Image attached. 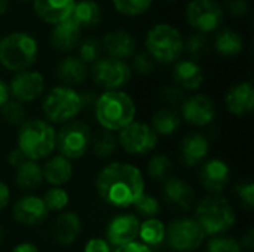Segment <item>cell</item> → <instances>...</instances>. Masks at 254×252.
Masks as SVG:
<instances>
[{
    "instance_id": "cell-1",
    "label": "cell",
    "mask_w": 254,
    "mask_h": 252,
    "mask_svg": "<svg viewBox=\"0 0 254 252\" xmlns=\"http://www.w3.org/2000/svg\"><path fill=\"white\" fill-rule=\"evenodd\" d=\"M95 189L106 203L116 208H128L144 193V178L137 166L113 162L98 172Z\"/></svg>"
},
{
    "instance_id": "cell-2",
    "label": "cell",
    "mask_w": 254,
    "mask_h": 252,
    "mask_svg": "<svg viewBox=\"0 0 254 252\" xmlns=\"http://www.w3.org/2000/svg\"><path fill=\"white\" fill-rule=\"evenodd\" d=\"M94 114L103 129L119 132L128 123L135 120L137 107L127 92L119 89L104 91L95 100Z\"/></svg>"
},
{
    "instance_id": "cell-3",
    "label": "cell",
    "mask_w": 254,
    "mask_h": 252,
    "mask_svg": "<svg viewBox=\"0 0 254 252\" xmlns=\"http://www.w3.org/2000/svg\"><path fill=\"white\" fill-rule=\"evenodd\" d=\"M18 149L27 159L40 160L52 154L57 146V131L52 123L42 119H28L19 125Z\"/></svg>"
},
{
    "instance_id": "cell-4",
    "label": "cell",
    "mask_w": 254,
    "mask_h": 252,
    "mask_svg": "<svg viewBox=\"0 0 254 252\" xmlns=\"http://www.w3.org/2000/svg\"><path fill=\"white\" fill-rule=\"evenodd\" d=\"M37 40L25 31H13L0 39V65L7 71L28 70L37 59Z\"/></svg>"
},
{
    "instance_id": "cell-5",
    "label": "cell",
    "mask_w": 254,
    "mask_h": 252,
    "mask_svg": "<svg viewBox=\"0 0 254 252\" xmlns=\"http://www.w3.org/2000/svg\"><path fill=\"white\" fill-rule=\"evenodd\" d=\"M144 45L147 53L161 64H173L183 53L182 33L167 22L155 24L147 31Z\"/></svg>"
},
{
    "instance_id": "cell-6",
    "label": "cell",
    "mask_w": 254,
    "mask_h": 252,
    "mask_svg": "<svg viewBox=\"0 0 254 252\" xmlns=\"http://www.w3.org/2000/svg\"><path fill=\"white\" fill-rule=\"evenodd\" d=\"M196 221L205 232V235H220L228 232L237 220L235 211L232 209L231 203L219 196L210 195L201 199L195 209Z\"/></svg>"
},
{
    "instance_id": "cell-7",
    "label": "cell",
    "mask_w": 254,
    "mask_h": 252,
    "mask_svg": "<svg viewBox=\"0 0 254 252\" xmlns=\"http://www.w3.org/2000/svg\"><path fill=\"white\" fill-rule=\"evenodd\" d=\"M42 110L49 123L70 122L83 110L82 95L73 86H55L45 97Z\"/></svg>"
},
{
    "instance_id": "cell-8",
    "label": "cell",
    "mask_w": 254,
    "mask_h": 252,
    "mask_svg": "<svg viewBox=\"0 0 254 252\" xmlns=\"http://www.w3.org/2000/svg\"><path fill=\"white\" fill-rule=\"evenodd\" d=\"M91 143V131L85 122L70 120L65 122L64 126L57 132V146L60 154L76 160L86 154Z\"/></svg>"
},
{
    "instance_id": "cell-9",
    "label": "cell",
    "mask_w": 254,
    "mask_h": 252,
    "mask_svg": "<svg viewBox=\"0 0 254 252\" xmlns=\"http://www.w3.org/2000/svg\"><path fill=\"white\" fill-rule=\"evenodd\" d=\"M132 76L131 67L124 61L112 56L100 58L92 64L91 77L95 85L104 91H113L124 88Z\"/></svg>"
},
{
    "instance_id": "cell-10",
    "label": "cell",
    "mask_w": 254,
    "mask_h": 252,
    "mask_svg": "<svg viewBox=\"0 0 254 252\" xmlns=\"http://www.w3.org/2000/svg\"><path fill=\"white\" fill-rule=\"evenodd\" d=\"M165 239L174 251L190 252L202 245L205 232L195 218H177L165 229Z\"/></svg>"
},
{
    "instance_id": "cell-11",
    "label": "cell",
    "mask_w": 254,
    "mask_h": 252,
    "mask_svg": "<svg viewBox=\"0 0 254 252\" xmlns=\"http://www.w3.org/2000/svg\"><path fill=\"white\" fill-rule=\"evenodd\" d=\"M118 144L128 153L135 156H144L150 153L158 144V135L150 125L144 122L132 120L119 131Z\"/></svg>"
},
{
    "instance_id": "cell-12",
    "label": "cell",
    "mask_w": 254,
    "mask_h": 252,
    "mask_svg": "<svg viewBox=\"0 0 254 252\" xmlns=\"http://www.w3.org/2000/svg\"><path fill=\"white\" fill-rule=\"evenodd\" d=\"M223 15V7L217 0H190L186 7L189 25L204 34L219 30Z\"/></svg>"
},
{
    "instance_id": "cell-13",
    "label": "cell",
    "mask_w": 254,
    "mask_h": 252,
    "mask_svg": "<svg viewBox=\"0 0 254 252\" xmlns=\"http://www.w3.org/2000/svg\"><path fill=\"white\" fill-rule=\"evenodd\" d=\"M7 86L13 100L21 102H33L45 91V77L42 73L28 68L18 71Z\"/></svg>"
},
{
    "instance_id": "cell-14",
    "label": "cell",
    "mask_w": 254,
    "mask_h": 252,
    "mask_svg": "<svg viewBox=\"0 0 254 252\" xmlns=\"http://www.w3.org/2000/svg\"><path fill=\"white\" fill-rule=\"evenodd\" d=\"M180 108H182V116L185 122L198 128L213 123L217 114L214 101L208 95H204V94H195V95L186 97Z\"/></svg>"
},
{
    "instance_id": "cell-15",
    "label": "cell",
    "mask_w": 254,
    "mask_h": 252,
    "mask_svg": "<svg viewBox=\"0 0 254 252\" xmlns=\"http://www.w3.org/2000/svg\"><path fill=\"white\" fill-rule=\"evenodd\" d=\"M199 181L207 192L211 195H219L231 181V168L222 159H210L199 171Z\"/></svg>"
},
{
    "instance_id": "cell-16",
    "label": "cell",
    "mask_w": 254,
    "mask_h": 252,
    "mask_svg": "<svg viewBox=\"0 0 254 252\" xmlns=\"http://www.w3.org/2000/svg\"><path fill=\"white\" fill-rule=\"evenodd\" d=\"M13 218L22 226H37L48 218V208L39 196H24L13 205Z\"/></svg>"
},
{
    "instance_id": "cell-17",
    "label": "cell",
    "mask_w": 254,
    "mask_h": 252,
    "mask_svg": "<svg viewBox=\"0 0 254 252\" xmlns=\"http://www.w3.org/2000/svg\"><path fill=\"white\" fill-rule=\"evenodd\" d=\"M138 227L140 221L134 214L116 215L107 226V242L115 247L132 242L138 236Z\"/></svg>"
},
{
    "instance_id": "cell-18",
    "label": "cell",
    "mask_w": 254,
    "mask_h": 252,
    "mask_svg": "<svg viewBox=\"0 0 254 252\" xmlns=\"http://www.w3.org/2000/svg\"><path fill=\"white\" fill-rule=\"evenodd\" d=\"M225 104L234 116H247L254 110V86L252 82L234 85L225 95Z\"/></svg>"
},
{
    "instance_id": "cell-19",
    "label": "cell",
    "mask_w": 254,
    "mask_h": 252,
    "mask_svg": "<svg viewBox=\"0 0 254 252\" xmlns=\"http://www.w3.org/2000/svg\"><path fill=\"white\" fill-rule=\"evenodd\" d=\"M80 37L82 28L71 18H67L54 24L49 34V42L60 52H71L80 43Z\"/></svg>"
},
{
    "instance_id": "cell-20",
    "label": "cell",
    "mask_w": 254,
    "mask_h": 252,
    "mask_svg": "<svg viewBox=\"0 0 254 252\" xmlns=\"http://www.w3.org/2000/svg\"><path fill=\"white\" fill-rule=\"evenodd\" d=\"M101 46L109 56L118 59H127L135 53L137 42L131 33L125 30H113L103 37Z\"/></svg>"
},
{
    "instance_id": "cell-21",
    "label": "cell",
    "mask_w": 254,
    "mask_h": 252,
    "mask_svg": "<svg viewBox=\"0 0 254 252\" xmlns=\"http://www.w3.org/2000/svg\"><path fill=\"white\" fill-rule=\"evenodd\" d=\"M210 153L208 138L199 132H192L186 135L180 146V157L182 162L188 168H193L204 162Z\"/></svg>"
},
{
    "instance_id": "cell-22",
    "label": "cell",
    "mask_w": 254,
    "mask_h": 252,
    "mask_svg": "<svg viewBox=\"0 0 254 252\" xmlns=\"http://www.w3.org/2000/svg\"><path fill=\"white\" fill-rule=\"evenodd\" d=\"M164 198L165 201L183 211H188L192 208L193 202H195V192L192 189V186L177 177H170L165 180L164 184Z\"/></svg>"
},
{
    "instance_id": "cell-23",
    "label": "cell",
    "mask_w": 254,
    "mask_h": 252,
    "mask_svg": "<svg viewBox=\"0 0 254 252\" xmlns=\"http://www.w3.org/2000/svg\"><path fill=\"white\" fill-rule=\"evenodd\" d=\"M76 0H33L36 15L46 24H57L70 18Z\"/></svg>"
},
{
    "instance_id": "cell-24",
    "label": "cell",
    "mask_w": 254,
    "mask_h": 252,
    "mask_svg": "<svg viewBox=\"0 0 254 252\" xmlns=\"http://www.w3.org/2000/svg\"><path fill=\"white\" fill-rule=\"evenodd\" d=\"M173 77L183 91H198L204 83V71L193 59H177L173 62Z\"/></svg>"
},
{
    "instance_id": "cell-25",
    "label": "cell",
    "mask_w": 254,
    "mask_h": 252,
    "mask_svg": "<svg viewBox=\"0 0 254 252\" xmlns=\"http://www.w3.org/2000/svg\"><path fill=\"white\" fill-rule=\"evenodd\" d=\"M57 79L65 86L82 85L88 77V65L79 56L63 58L55 68Z\"/></svg>"
},
{
    "instance_id": "cell-26",
    "label": "cell",
    "mask_w": 254,
    "mask_h": 252,
    "mask_svg": "<svg viewBox=\"0 0 254 252\" xmlns=\"http://www.w3.org/2000/svg\"><path fill=\"white\" fill-rule=\"evenodd\" d=\"M82 224L79 215L76 212H64L57 218L52 227V238L58 245L68 247L77 239Z\"/></svg>"
},
{
    "instance_id": "cell-27",
    "label": "cell",
    "mask_w": 254,
    "mask_h": 252,
    "mask_svg": "<svg viewBox=\"0 0 254 252\" xmlns=\"http://www.w3.org/2000/svg\"><path fill=\"white\" fill-rule=\"evenodd\" d=\"M43 180L51 186H64L73 177V165L71 160L58 154L48 159L45 166L42 168Z\"/></svg>"
},
{
    "instance_id": "cell-28",
    "label": "cell",
    "mask_w": 254,
    "mask_h": 252,
    "mask_svg": "<svg viewBox=\"0 0 254 252\" xmlns=\"http://www.w3.org/2000/svg\"><path fill=\"white\" fill-rule=\"evenodd\" d=\"M70 18L83 30L94 28L103 19V9L95 0H79L76 1Z\"/></svg>"
},
{
    "instance_id": "cell-29",
    "label": "cell",
    "mask_w": 254,
    "mask_h": 252,
    "mask_svg": "<svg viewBox=\"0 0 254 252\" xmlns=\"http://www.w3.org/2000/svg\"><path fill=\"white\" fill-rule=\"evenodd\" d=\"M15 169H16L15 183L24 192L36 190L42 184V181H43L42 168L39 166L37 160L27 159L19 166H16Z\"/></svg>"
},
{
    "instance_id": "cell-30",
    "label": "cell",
    "mask_w": 254,
    "mask_h": 252,
    "mask_svg": "<svg viewBox=\"0 0 254 252\" xmlns=\"http://www.w3.org/2000/svg\"><path fill=\"white\" fill-rule=\"evenodd\" d=\"M182 117L171 108H161L152 116V129L158 137H170L179 131Z\"/></svg>"
},
{
    "instance_id": "cell-31",
    "label": "cell",
    "mask_w": 254,
    "mask_h": 252,
    "mask_svg": "<svg viewBox=\"0 0 254 252\" xmlns=\"http://www.w3.org/2000/svg\"><path fill=\"white\" fill-rule=\"evenodd\" d=\"M214 49L223 56H235L244 49V40L235 30H220L214 37Z\"/></svg>"
},
{
    "instance_id": "cell-32",
    "label": "cell",
    "mask_w": 254,
    "mask_h": 252,
    "mask_svg": "<svg viewBox=\"0 0 254 252\" xmlns=\"http://www.w3.org/2000/svg\"><path fill=\"white\" fill-rule=\"evenodd\" d=\"M89 147H92V153L98 159H107L110 157L118 147V137L113 135L112 131L101 129L91 137Z\"/></svg>"
},
{
    "instance_id": "cell-33",
    "label": "cell",
    "mask_w": 254,
    "mask_h": 252,
    "mask_svg": "<svg viewBox=\"0 0 254 252\" xmlns=\"http://www.w3.org/2000/svg\"><path fill=\"white\" fill-rule=\"evenodd\" d=\"M138 236L147 247H158L165 241V226L162 221L150 217L138 227Z\"/></svg>"
},
{
    "instance_id": "cell-34",
    "label": "cell",
    "mask_w": 254,
    "mask_h": 252,
    "mask_svg": "<svg viewBox=\"0 0 254 252\" xmlns=\"http://www.w3.org/2000/svg\"><path fill=\"white\" fill-rule=\"evenodd\" d=\"M173 172V162L165 154H155L147 162V174L155 181H165Z\"/></svg>"
},
{
    "instance_id": "cell-35",
    "label": "cell",
    "mask_w": 254,
    "mask_h": 252,
    "mask_svg": "<svg viewBox=\"0 0 254 252\" xmlns=\"http://www.w3.org/2000/svg\"><path fill=\"white\" fill-rule=\"evenodd\" d=\"M1 117L13 126H19L27 120V111L24 107V102L16 101V100H7L1 107H0Z\"/></svg>"
},
{
    "instance_id": "cell-36",
    "label": "cell",
    "mask_w": 254,
    "mask_h": 252,
    "mask_svg": "<svg viewBox=\"0 0 254 252\" xmlns=\"http://www.w3.org/2000/svg\"><path fill=\"white\" fill-rule=\"evenodd\" d=\"M112 1H113L115 9L121 15L129 16V18L146 13L153 3V0H112Z\"/></svg>"
},
{
    "instance_id": "cell-37",
    "label": "cell",
    "mask_w": 254,
    "mask_h": 252,
    "mask_svg": "<svg viewBox=\"0 0 254 252\" xmlns=\"http://www.w3.org/2000/svg\"><path fill=\"white\" fill-rule=\"evenodd\" d=\"M208 39L204 33H195L188 37L186 42H183V50H186L192 58L201 59L208 53Z\"/></svg>"
},
{
    "instance_id": "cell-38",
    "label": "cell",
    "mask_w": 254,
    "mask_h": 252,
    "mask_svg": "<svg viewBox=\"0 0 254 252\" xmlns=\"http://www.w3.org/2000/svg\"><path fill=\"white\" fill-rule=\"evenodd\" d=\"M42 199L48 211H63L70 202L68 193L64 189H61V186H54L52 189H49Z\"/></svg>"
},
{
    "instance_id": "cell-39",
    "label": "cell",
    "mask_w": 254,
    "mask_h": 252,
    "mask_svg": "<svg viewBox=\"0 0 254 252\" xmlns=\"http://www.w3.org/2000/svg\"><path fill=\"white\" fill-rule=\"evenodd\" d=\"M101 52H103V46L101 43L94 39V37H86L80 45H79V58L88 65V64H94L97 59L101 58Z\"/></svg>"
},
{
    "instance_id": "cell-40",
    "label": "cell",
    "mask_w": 254,
    "mask_h": 252,
    "mask_svg": "<svg viewBox=\"0 0 254 252\" xmlns=\"http://www.w3.org/2000/svg\"><path fill=\"white\" fill-rule=\"evenodd\" d=\"M241 244L234 239V238H228V236H219L211 239L207 244L205 252H241Z\"/></svg>"
},
{
    "instance_id": "cell-41",
    "label": "cell",
    "mask_w": 254,
    "mask_h": 252,
    "mask_svg": "<svg viewBox=\"0 0 254 252\" xmlns=\"http://www.w3.org/2000/svg\"><path fill=\"white\" fill-rule=\"evenodd\" d=\"M135 209L138 214L144 215V217H155L159 214L161 211V205H159V201L152 196V195H146L143 193L134 203Z\"/></svg>"
},
{
    "instance_id": "cell-42",
    "label": "cell",
    "mask_w": 254,
    "mask_h": 252,
    "mask_svg": "<svg viewBox=\"0 0 254 252\" xmlns=\"http://www.w3.org/2000/svg\"><path fill=\"white\" fill-rule=\"evenodd\" d=\"M131 70L140 76H147L155 70V59L147 52H135L132 56Z\"/></svg>"
},
{
    "instance_id": "cell-43",
    "label": "cell",
    "mask_w": 254,
    "mask_h": 252,
    "mask_svg": "<svg viewBox=\"0 0 254 252\" xmlns=\"http://www.w3.org/2000/svg\"><path fill=\"white\" fill-rule=\"evenodd\" d=\"M161 98L167 104H170L173 107H177V105H182L186 95H185V91L180 86H165L161 91Z\"/></svg>"
},
{
    "instance_id": "cell-44",
    "label": "cell",
    "mask_w": 254,
    "mask_h": 252,
    "mask_svg": "<svg viewBox=\"0 0 254 252\" xmlns=\"http://www.w3.org/2000/svg\"><path fill=\"white\" fill-rule=\"evenodd\" d=\"M235 193L240 198V201L243 202V205L247 209H252L254 205V184L252 181H246L241 183L235 187Z\"/></svg>"
},
{
    "instance_id": "cell-45",
    "label": "cell",
    "mask_w": 254,
    "mask_h": 252,
    "mask_svg": "<svg viewBox=\"0 0 254 252\" xmlns=\"http://www.w3.org/2000/svg\"><path fill=\"white\" fill-rule=\"evenodd\" d=\"M226 9L237 18L246 16L249 13V0H226Z\"/></svg>"
},
{
    "instance_id": "cell-46",
    "label": "cell",
    "mask_w": 254,
    "mask_h": 252,
    "mask_svg": "<svg viewBox=\"0 0 254 252\" xmlns=\"http://www.w3.org/2000/svg\"><path fill=\"white\" fill-rule=\"evenodd\" d=\"M85 252H112V250L107 241L100 239V238H92L91 241L86 242Z\"/></svg>"
},
{
    "instance_id": "cell-47",
    "label": "cell",
    "mask_w": 254,
    "mask_h": 252,
    "mask_svg": "<svg viewBox=\"0 0 254 252\" xmlns=\"http://www.w3.org/2000/svg\"><path fill=\"white\" fill-rule=\"evenodd\" d=\"M113 252H152L150 247L144 245L143 242H128V244H124V245H119L116 247V250Z\"/></svg>"
},
{
    "instance_id": "cell-48",
    "label": "cell",
    "mask_w": 254,
    "mask_h": 252,
    "mask_svg": "<svg viewBox=\"0 0 254 252\" xmlns=\"http://www.w3.org/2000/svg\"><path fill=\"white\" fill-rule=\"evenodd\" d=\"M24 160H27V157L24 156V153L16 147V149H13V150H10L9 151V154H7V163L12 166V168H16V166H19Z\"/></svg>"
},
{
    "instance_id": "cell-49",
    "label": "cell",
    "mask_w": 254,
    "mask_h": 252,
    "mask_svg": "<svg viewBox=\"0 0 254 252\" xmlns=\"http://www.w3.org/2000/svg\"><path fill=\"white\" fill-rule=\"evenodd\" d=\"M9 201H10V190L6 183L0 181V212L7 206Z\"/></svg>"
},
{
    "instance_id": "cell-50",
    "label": "cell",
    "mask_w": 254,
    "mask_h": 252,
    "mask_svg": "<svg viewBox=\"0 0 254 252\" xmlns=\"http://www.w3.org/2000/svg\"><path fill=\"white\" fill-rule=\"evenodd\" d=\"M9 97H10V94H9V86H7V83H4V82L0 79V107L9 100Z\"/></svg>"
},
{
    "instance_id": "cell-51",
    "label": "cell",
    "mask_w": 254,
    "mask_h": 252,
    "mask_svg": "<svg viewBox=\"0 0 254 252\" xmlns=\"http://www.w3.org/2000/svg\"><path fill=\"white\" fill-rule=\"evenodd\" d=\"M254 245V233L253 230H249V233L243 238V242H241V248H246L249 251L253 250Z\"/></svg>"
},
{
    "instance_id": "cell-52",
    "label": "cell",
    "mask_w": 254,
    "mask_h": 252,
    "mask_svg": "<svg viewBox=\"0 0 254 252\" xmlns=\"http://www.w3.org/2000/svg\"><path fill=\"white\" fill-rule=\"evenodd\" d=\"M12 252H39L37 251V248L33 245V244H30V242H24V244H19V245H16Z\"/></svg>"
},
{
    "instance_id": "cell-53",
    "label": "cell",
    "mask_w": 254,
    "mask_h": 252,
    "mask_svg": "<svg viewBox=\"0 0 254 252\" xmlns=\"http://www.w3.org/2000/svg\"><path fill=\"white\" fill-rule=\"evenodd\" d=\"M10 0H0V16H3L9 9Z\"/></svg>"
},
{
    "instance_id": "cell-54",
    "label": "cell",
    "mask_w": 254,
    "mask_h": 252,
    "mask_svg": "<svg viewBox=\"0 0 254 252\" xmlns=\"http://www.w3.org/2000/svg\"><path fill=\"white\" fill-rule=\"evenodd\" d=\"M3 239H4V230H3V227L0 226V245H1V242H3Z\"/></svg>"
},
{
    "instance_id": "cell-55",
    "label": "cell",
    "mask_w": 254,
    "mask_h": 252,
    "mask_svg": "<svg viewBox=\"0 0 254 252\" xmlns=\"http://www.w3.org/2000/svg\"><path fill=\"white\" fill-rule=\"evenodd\" d=\"M164 1H174V0H164Z\"/></svg>"
},
{
    "instance_id": "cell-56",
    "label": "cell",
    "mask_w": 254,
    "mask_h": 252,
    "mask_svg": "<svg viewBox=\"0 0 254 252\" xmlns=\"http://www.w3.org/2000/svg\"><path fill=\"white\" fill-rule=\"evenodd\" d=\"M19 1H28V0H19Z\"/></svg>"
}]
</instances>
